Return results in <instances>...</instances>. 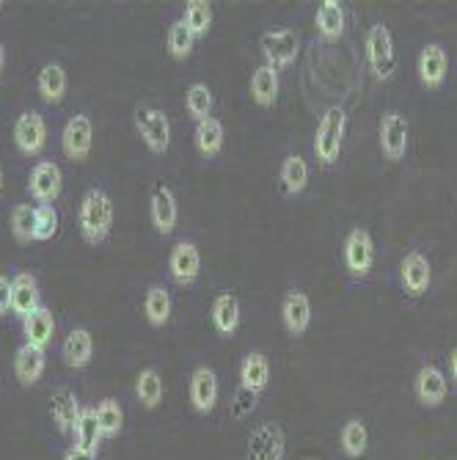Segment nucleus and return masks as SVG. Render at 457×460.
<instances>
[{
  "label": "nucleus",
  "instance_id": "16",
  "mask_svg": "<svg viewBox=\"0 0 457 460\" xmlns=\"http://www.w3.org/2000/svg\"><path fill=\"white\" fill-rule=\"evenodd\" d=\"M169 270H171V279L180 284V287H190L196 284L198 273H201V254L196 243L190 240H180L171 254H169Z\"/></svg>",
  "mask_w": 457,
  "mask_h": 460
},
{
  "label": "nucleus",
  "instance_id": "6",
  "mask_svg": "<svg viewBox=\"0 0 457 460\" xmlns=\"http://www.w3.org/2000/svg\"><path fill=\"white\" fill-rule=\"evenodd\" d=\"M259 50L265 56V64L273 69H284L293 66L298 53H301V39L295 31L289 28H276V31H265L259 36Z\"/></svg>",
  "mask_w": 457,
  "mask_h": 460
},
{
  "label": "nucleus",
  "instance_id": "8",
  "mask_svg": "<svg viewBox=\"0 0 457 460\" xmlns=\"http://www.w3.org/2000/svg\"><path fill=\"white\" fill-rule=\"evenodd\" d=\"M286 455V436L276 422H262L248 436L245 460H284Z\"/></svg>",
  "mask_w": 457,
  "mask_h": 460
},
{
  "label": "nucleus",
  "instance_id": "34",
  "mask_svg": "<svg viewBox=\"0 0 457 460\" xmlns=\"http://www.w3.org/2000/svg\"><path fill=\"white\" fill-rule=\"evenodd\" d=\"M339 444H342V452L347 457H364L366 447H369V430L361 420H350L345 422L342 433H339Z\"/></svg>",
  "mask_w": 457,
  "mask_h": 460
},
{
  "label": "nucleus",
  "instance_id": "19",
  "mask_svg": "<svg viewBox=\"0 0 457 460\" xmlns=\"http://www.w3.org/2000/svg\"><path fill=\"white\" fill-rule=\"evenodd\" d=\"M80 413H83V408H80V400H77V394L72 389L58 386L50 394V416H53V422H56V428L61 433H66V436L75 433Z\"/></svg>",
  "mask_w": 457,
  "mask_h": 460
},
{
  "label": "nucleus",
  "instance_id": "37",
  "mask_svg": "<svg viewBox=\"0 0 457 460\" xmlns=\"http://www.w3.org/2000/svg\"><path fill=\"white\" fill-rule=\"evenodd\" d=\"M185 108L196 121L210 119V113H213V92H210V86H207V83H193V86L188 89V94H185Z\"/></svg>",
  "mask_w": 457,
  "mask_h": 460
},
{
  "label": "nucleus",
  "instance_id": "29",
  "mask_svg": "<svg viewBox=\"0 0 457 460\" xmlns=\"http://www.w3.org/2000/svg\"><path fill=\"white\" fill-rule=\"evenodd\" d=\"M281 190L286 196H301L309 185V163L301 157V155H289L284 163H281Z\"/></svg>",
  "mask_w": 457,
  "mask_h": 460
},
{
  "label": "nucleus",
  "instance_id": "23",
  "mask_svg": "<svg viewBox=\"0 0 457 460\" xmlns=\"http://www.w3.org/2000/svg\"><path fill=\"white\" fill-rule=\"evenodd\" d=\"M45 367H48V356L45 350H39L33 345H20L17 353H14V375L22 386H33L39 384V378L45 375Z\"/></svg>",
  "mask_w": 457,
  "mask_h": 460
},
{
  "label": "nucleus",
  "instance_id": "40",
  "mask_svg": "<svg viewBox=\"0 0 457 460\" xmlns=\"http://www.w3.org/2000/svg\"><path fill=\"white\" fill-rule=\"evenodd\" d=\"M33 221L36 207L33 204H17L12 210V234L17 243H33Z\"/></svg>",
  "mask_w": 457,
  "mask_h": 460
},
{
  "label": "nucleus",
  "instance_id": "11",
  "mask_svg": "<svg viewBox=\"0 0 457 460\" xmlns=\"http://www.w3.org/2000/svg\"><path fill=\"white\" fill-rule=\"evenodd\" d=\"M400 281H402V289L408 292L410 298H422L425 292L430 289L433 284V268H430V260L422 254V251H408L402 265H400Z\"/></svg>",
  "mask_w": 457,
  "mask_h": 460
},
{
  "label": "nucleus",
  "instance_id": "15",
  "mask_svg": "<svg viewBox=\"0 0 457 460\" xmlns=\"http://www.w3.org/2000/svg\"><path fill=\"white\" fill-rule=\"evenodd\" d=\"M446 392H449V381L444 369L435 364H425L417 372V378H413V394H417V400L425 408H438L446 400Z\"/></svg>",
  "mask_w": 457,
  "mask_h": 460
},
{
  "label": "nucleus",
  "instance_id": "46",
  "mask_svg": "<svg viewBox=\"0 0 457 460\" xmlns=\"http://www.w3.org/2000/svg\"><path fill=\"white\" fill-rule=\"evenodd\" d=\"M0 190H4V169H0Z\"/></svg>",
  "mask_w": 457,
  "mask_h": 460
},
{
  "label": "nucleus",
  "instance_id": "45",
  "mask_svg": "<svg viewBox=\"0 0 457 460\" xmlns=\"http://www.w3.org/2000/svg\"><path fill=\"white\" fill-rule=\"evenodd\" d=\"M4 66H6V48H4V41H0V75H4Z\"/></svg>",
  "mask_w": 457,
  "mask_h": 460
},
{
  "label": "nucleus",
  "instance_id": "17",
  "mask_svg": "<svg viewBox=\"0 0 457 460\" xmlns=\"http://www.w3.org/2000/svg\"><path fill=\"white\" fill-rule=\"evenodd\" d=\"M281 320L289 337H303L312 325V301L303 289H289L281 304Z\"/></svg>",
  "mask_w": 457,
  "mask_h": 460
},
{
  "label": "nucleus",
  "instance_id": "30",
  "mask_svg": "<svg viewBox=\"0 0 457 460\" xmlns=\"http://www.w3.org/2000/svg\"><path fill=\"white\" fill-rule=\"evenodd\" d=\"M224 124L210 116V119H201L196 121V133H193V141H196V149L204 155V157H215L221 149H224Z\"/></svg>",
  "mask_w": 457,
  "mask_h": 460
},
{
  "label": "nucleus",
  "instance_id": "14",
  "mask_svg": "<svg viewBox=\"0 0 457 460\" xmlns=\"http://www.w3.org/2000/svg\"><path fill=\"white\" fill-rule=\"evenodd\" d=\"M417 72H419V80L427 92H438L444 86L446 72H449V58H446V50L438 45V41H427V45L419 50Z\"/></svg>",
  "mask_w": 457,
  "mask_h": 460
},
{
  "label": "nucleus",
  "instance_id": "44",
  "mask_svg": "<svg viewBox=\"0 0 457 460\" xmlns=\"http://www.w3.org/2000/svg\"><path fill=\"white\" fill-rule=\"evenodd\" d=\"M449 372H452V381L457 384V348H454L452 356H449Z\"/></svg>",
  "mask_w": 457,
  "mask_h": 460
},
{
  "label": "nucleus",
  "instance_id": "2",
  "mask_svg": "<svg viewBox=\"0 0 457 460\" xmlns=\"http://www.w3.org/2000/svg\"><path fill=\"white\" fill-rule=\"evenodd\" d=\"M345 133H347V111L342 105H330L325 108V113L317 121L314 130V157L322 169H330V165L339 163L342 146H345Z\"/></svg>",
  "mask_w": 457,
  "mask_h": 460
},
{
  "label": "nucleus",
  "instance_id": "10",
  "mask_svg": "<svg viewBox=\"0 0 457 460\" xmlns=\"http://www.w3.org/2000/svg\"><path fill=\"white\" fill-rule=\"evenodd\" d=\"M149 218H152V226L163 234L169 237L174 229H177V221H180V207H177V196L169 185H154L152 188V196H149Z\"/></svg>",
  "mask_w": 457,
  "mask_h": 460
},
{
  "label": "nucleus",
  "instance_id": "43",
  "mask_svg": "<svg viewBox=\"0 0 457 460\" xmlns=\"http://www.w3.org/2000/svg\"><path fill=\"white\" fill-rule=\"evenodd\" d=\"M64 460H97V455L89 452V449H80V447L75 444V447H69V449L64 452Z\"/></svg>",
  "mask_w": 457,
  "mask_h": 460
},
{
  "label": "nucleus",
  "instance_id": "31",
  "mask_svg": "<svg viewBox=\"0 0 457 460\" xmlns=\"http://www.w3.org/2000/svg\"><path fill=\"white\" fill-rule=\"evenodd\" d=\"M144 314L149 320V325L154 328H163L165 323L171 320V296H169V289L154 284L146 289V296H144Z\"/></svg>",
  "mask_w": 457,
  "mask_h": 460
},
{
  "label": "nucleus",
  "instance_id": "35",
  "mask_svg": "<svg viewBox=\"0 0 457 460\" xmlns=\"http://www.w3.org/2000/svg\"><path fill=\"white\" fill-rule=\"evenodd\" d=\"M182 22L193 31V36H207L213 28V6L207 4V0H190L185 6V17Z\"/></svg>",
  "mask_w": 457,
  "mask_h": 460
},
{
  "label": "nucleus",
  "instance_id": "20",
  "mask_svg": "<svg viewBox=\"0 0 457 460\" xmlns=\"http://www.w3.org/2000/svg\"><path fill=\"white\" fill-rule=\"evenodd\" d=\"M36 309H41V301H39V284L31 273L20 270L14 279H12V312L25 320L31 317Z\"/></svg>",
  "mask_w": 457,
  "mask_h": 460
},
{
  "label": "nucleus",
  "instance_id": "39",
  "mask_svg": "<svg viewBox=\"0 0 457 460\" xmlns=\"http://www.w3.org/2000/svg\"><path fill=\"white\" fill-rule=\"evenodd\" d=\"M97 420H100V428H102V436L105 438H116L124 428V411L116 400H102L97 405Z\"/></svg>",
  "mask_w": 457,
  "mask_h": 460
},
{
  "label": "nucleus",
  "instance_id": "21",
  "mask_svg": "<svg viewBox=\"0 0 457 460\" xmlns=\"http://www.w3.org/2000/svg\"><path fill=\"white\" fill-rule=\"evenodd\" d=\"M94 356V340L86 328L69 331V337L61 345V358L69 369H86Z\"/></svg>",
  "mask_w": 457,
  "mask_h": 460
},
{
  "label": "nucleus",
  "instance_id": "26",
  "mask_svg": "<svg viewBox=\"0 0 457 460\" xmlns=\"http://www.w3.org/2000/svg\"><path fill=\"white\" fill-rule=\"evenodd\" d=\"M314 22H317V33H320L325 41H337V39H342L345 25H347L345 4H339V0H322L320 9H317Z\"/></svg>",
  "mask_w": 457,
  "mask_h": 460
},
{
  "label": "nucleus",
  "instance_id": "42",
  "mask_svg": "<svg viewBox=\"0 0 457 460\" xmlns=\"http://www.w3.org/2000/svg\"><path fill=\"white\" fill-rule=\"evenodd\" d=\"M12 309V279L0 273V317Z\"/></svg>",
  "mask_w": 457,
  "mask_h": 460
},
{
  "label": "nucleus",
  "instance_id": "41",
  "mask_svg": "<svg viewBox=\"0 0 457 460\" xmlns=\"http://www.w3.org/2000/svg\"><path fill=\"white\" fill-rule=\"evenodd\" d=\"M257 400H259V394H254V392H248V389L240 386L237 394H234V405H232L237 420H245V416H251V411L257 408Z\"/></svg>",
  "mask_w": 457,
  "mask_h": 460
},
{
  "label": "nucleus",
  "instance_id": "32",
  "mask_svg": "<svg viewBox=\"0 0 457 460\" xmlns=\"http://www.w3.org/2000/svg\"><path fill=\"white\" fill-rule=\"evenodd\" d=\"M75 444L80 449H89L97 455L100 444H102V428H100V420H97V408H83L80 420H77V428H75Z\"/></svg>",
  "mask_w": 457,
  "mask_h": 460
},
{
  "label": "nucleus",
  "instance_id": "5",
  "mask_svg": "<svg viewBox=\"0 0 457 460\" xmlns=\"http://www.w3.org/2000/svg\"><path fill=\"white\" fill-rule=\"evenodd\" d=\"M342 257H345V270L350 279L361 281L372 273V268H375V240H372V234L364 226H353L347 232Z\"/></svg>",
  "mask_w": 457,
  "mask_h": 460
},
{
  "label": "nucleus",
  "instance_id": "18",
  "mask_svg": "<svg viewBox=\"0 0 457 460\" xmlns=\"http://www.w3.org/2000/svg\"><path fill=\"white\" fill-rule=\"evenodd\" d=\"M218 402V375L210 367H196L190 375V405L196 413H213Z\"/></svg>",
  "mask_w": 457,
  "mask_h": 460
},
{
  "label": "nucleus",
  "instance_id": "1",
  "mask_svg": "<svg viewBox=\"0 0 457 460\" xmlns=\"http://www.w3.org/2000/svg\"><path fill=\"white\" fill-rule=\"evenodd\" d=\"M77 226L80 234L89 245H100L110 237L113 229V201L102 188L86 190L80 199V213H77Z\"/></svg>",
  "mask_w": 457,
  "mask_h": 460
},
{
  "label": "nucleus",
  "instance_id": "33",
  "mask_svg": "<svg viewBox=\"0 0 457 460\" xmlns=\"http://www.w3.org/2000/svg\"><path fill=\"white\" fill-rule=\"evenodd\" d=\"M136 397L149 411L160 405V400H163V378H160V372L154 367H146V369L138 372V378H136Z\"/></svg>",
  "mask_w": 457,
  "mask_h": 460
},
{
  "label": "nucleus",
  "instance_id": "47",
  "mask_svg": "<svg viewBox=\"0 0 457 460\" xmlns=\"http://www.w3.org/2000/svg\"><path fill=\"white\" fill-rule=\"evenodd\" d=\"M4 9H6V4H4V0H0V14H4Z\"/></svg>",
  "mask_w": 457,
  "mask_h": 460
},
{
  "label": "nucleus",
  "instance_id": "24",
  "mask_svg": "<svg viewBox=\"0 0 457 460\" xmlns=\"http://www.w3.org/2000/svg\"><path fill=\"white\" fill-rule=\"evenodd\" d=\"M210 317H213V325L221 337H232L240 328V317H242V306H240V298L234 292H221V296L213 301V309H210Z\"/></svg>",
  "mask_w": 457,
  "mask_h": 460
},
{
  "label": "nucleus",
  "instance_id": "38",
  "mask_svg": "<svg viewBox=\"0 0 457 460\" xmlns=\"http://www.w3.org/2000/svg\"><path fill=\"white\" fill-rule=\"evenodd\" d=\"M58 210L53 204H36V221H33V240L48 243L58 234Z\"/></svg>",
  "mask_w": 457,
  "mask_h": 460
},
{
  "label": "nucleus",
  "instance_id": "27",
  "mask_svg": "<svg viewBox=\"0 0 457 460\" xmlns=\"http://www.w3.org/2000/svg\"><path fill=\"white\" fill-rule=\"evenodd\" d=\"M66 86H69V80H66V72H64L61 64H48V66H41V72H39V77H36V89H39V97L45 100L48 105L64 102Z\"/></svg>",
  "mask_w": 457,
  "mask_h": 460
},
{
  "label": "nucleus",
  "instance_id": "4",
  "mask_svg": "<svg viewBox=\"0 0 457 460\" xmlns=\"http://www.w3.org/2000/svg\"><path fill=\"white\" fill-rule=\"evenodd\" d=\"M136 130L152 155L169 152V146H171V119L165 116V111L152 108V105H138L136 108Z\"/></svg>",
  "mask_w": 457,
  "mask_h": 460
},
{
  "label": "nucleus",
  "instance_id": "28",
  "mask_svg": "<svg viewBox=\"0 0 457 460\" xmlns=\"http://www.w3.org/2000/svg\"><path fill=\"white\" fill-rule=\"evenodd\" d=\"M278 89H281V80H278V69L262 64L254 75H251V97L259 108H273L278 100Z\"/></svg>",
  "mask_w": 457,
  "mask_h": 460
},
{
  "label": "nucleus",
  "instance_id": "7",
  "mask_svg": "<svg viewBox=\"0 0 457 460\" xmlns=\"http://www.w3.org/2000/svg\"><path fill=\"white\" fill-rule=\"evenodd\" d=\"M410 121L402 111H386L381 116V152L389 163H400L408 155Z\"/></svg>",
  "mask_w": 457,
  "mask_h": 460
},
{
  "label": "nucleus",
  "instance_id": "36",
  "mask_svg": "<svg viewBox=\"0 0 457 460\" xmlns=\"http://www.w3.org/2000/svg\"><path fill=\"white\" fill-rule=\"evenodd\" d=\"M165 45H169L171 58L185 61V58H190V53H193L196 36H193V31H190L182 20H177V22L169 28V39H165Z\"/></svg>",
  "mask_w": 457,
  "mask_h": 460
},
{
  "label": "nucleus",
  "instance_id": "9",
  "mask_svg": "<svg viewBox=\"0 0 457 460\" xmlns=\"http://www.w3.org/2000/svg\"><path fill=\"white\" fill-rule=\"evenodd\" d=\"M92 144H94V128L92 119L86 113H77L66 121V128L61 133V149L72 163H83L92 155Z\"/></svg>",
  "mask_w": 457,
  "mask_h": 460
},
{
  "label": "nucleus",
  "instance_id": "22",
  "mask_svg": "<svg viewBox=\"0 0 457 460\" xmlns=\"http://www.w3.org/2000/svg\"><path fill=\"white\" fill-rule=\"evenodd\" d=\"M268 384H270V361L265 353L251 350L240 364V386L254 394H262Z\"/></svg>",
  "mask_w": 457,
  "mask_h": 460
},
{
  "label": "nucleus",
  "instance_id": "3",
  "mask_svg": "<svg viewBox=\"0 0 457 460\" xmlns=\"http://www.w3.org/2000/svg\"><path fill=\"white\" fill-rule=\"evenodd\" d=\"M366 64L375 80H391L397 72V53L391 31L383 22H375L366 31Z\"/></svg>",
  "mask_w": 457,
  "mask_h": 460
},
{
  "label": "nucleus",
  "instance_id": "13",
  "mask_svg": "<svg viewBox=\"0 0 457 460\" xmlns=\"http://www.w3.org/2000/svg\"><path fill=\"white\" fill-rule=\"evenodd\" d=\"M64 190V177L61 169L53 160H39L31 172L28 180V193L39 201V204H53Z\"/></svg>",
  "mask_w": 457,
  "mask_h": 460
},
{
  "label": "nucleus",
  "instance_id": "12",
  "mask_svg": "<svg viewBox=\"0 0 457 460\" xmlns=\"http://www.w3.org/2000/svg\"><path fill=\"white\" fill-rule=\"evenodd\" d=\"M14 144L25 157H36L48 144V124L41 119V113L36 111H25L20 113V119L14 121Z\"/></svg>",
  "mask_w": 457,
  "mask_h": 460
},
{
  "label": "nucleus",
  "instance_id": "25",
  "mask_svg": "<svg viewBox=\"0 0 457 460\" xmlns=\"http://www.w3.org/2000/svg\"><path fill=\"white\" fill-rule=\"evenodd\" d=\"M22 333H25V345H33L39 350H45L53 337H56V317L50 309H36L31 317L22 320Z\"/></svg>",
  "mask_w": 457,
  "mask_h": 460
}]
</instances>
